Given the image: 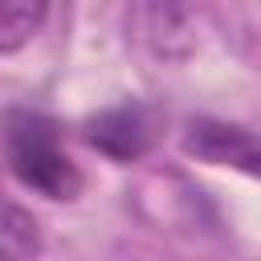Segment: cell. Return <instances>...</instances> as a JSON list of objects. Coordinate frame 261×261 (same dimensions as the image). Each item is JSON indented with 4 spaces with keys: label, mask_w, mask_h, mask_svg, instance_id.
Returning <instances> with one entry per match:
<instances>
[{
    "label": "cell",
    "mask_w": 261,
    "mask_h": 261,
    "mask_svg": "<svg viewBox=\"0 0 261 261\" xmlns=\"http://www.w3.org/2000/svg\"><path fill=\"white\" fill-rule=\"evenodd\" d=\"M4 159L24 188H33L49 200H73L82 188V175L61 147L57 122L41 110L4 114Z\"/></svg>",
    "instance_id": "cell-1"
},
{
    "label": "cell",
    "mask_w": 261,
    "mask_h": 261,
    "mask_svg": "<svg viewBox=\"0 0 261 261\" xmlns=\"http://www.w3.org/2000/svg\"><path fill=\"white\" fill-rule=\"evenodd\" d=\"M82 135L106 159L130 163V159L147 155V147L155 143V114L143 102H122V106H110V110L86 118Z\"/></svg>",
    "instance_id": "cell-2"
},
{
    "label": "cell",
    "mask_w": 261,
    "mask_h": 261,
    "mask_svg": "<svg viewBox=\"0 0 261 261\" xmlns=\"http://www.w3.org/2000/svg\"><path fill=\"white\" fill-rule=\"evenodd\" d=\"M184 151L208 163H224V167H241L249 175H261V143L220 118H192L184 130Z\"/></svg>",
    "instance_id": "cell-3"
},
{
    "label": "cell",
    "mask_w": 261,
    "mask_h": 261,
    "mask_svg": "<svg viewBox=\"0 0 261 261\" xmlns=\"http://www.w3.org/2000/svg\"><path fill=\"white\" fill-rule=\"evenodd\" d=\"M41 253V224L20 204L0 200V261H33Z\"/></svg>",
    "instance_id": "cell-4"
},
{
    "label": "cell",
    "mask_w": 261,
    "mask_h": 261,
    "mask_svg": "<svg viewBox=\"0 0 261 261\" xmlns=\"http://www.w3.org/2000/svg\"><path fill=\"white\" fill-rule=\"evenodd\" d=\"M45 16H49L45 4H29V0L0 4V53H12L20 45H29L33 33L45 24Z\"/></svg>",
    "instance_id": "cell-5"
}]
</instances>
